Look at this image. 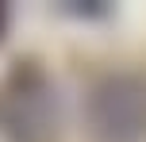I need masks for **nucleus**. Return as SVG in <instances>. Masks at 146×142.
I'll use <instances>...</instances> for the list:
<instances>
[{
  "mask_svg": "<svg viewBox=\"0 0 146 142\" xmlns=\"http://www.w3.org/2000/svg\"><path fill=\"white\" fill-rule=\"evenodd\" d=\"M108 104L111 115L100 119V127L108 131L111 138H131L142 131V115H146V100L142 92H123V85H108L100 92V108Z\"/></svg>",
  "mask_w": 146,
  "mask_h": 142,
  "instance_id": "f257e3e1",
  "label": "nucleus"
},
{
  "mask_svg": "<svg viewBox=\"0 0 146 142\" xmlns=\"http://www.w3.org/2000/svg\"><path fill=\"white\" fill-rule=\"evenodd\" d=\"M0 27H4V8H0Z\"/></svg>",
  "mask_w": 146,
  "mask_h": 142,
  "instance_id": "f03ea898",
  "label": "nucleus"
}]
</instances>
